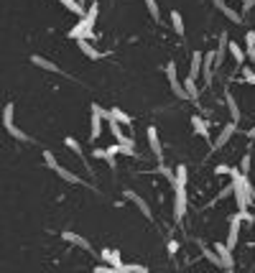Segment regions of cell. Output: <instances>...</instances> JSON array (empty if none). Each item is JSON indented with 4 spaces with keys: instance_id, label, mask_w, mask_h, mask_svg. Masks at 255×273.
<instances>
[{
    "instance_id": "obj_1",
    "label": "cell",
    "mask_w": 255,
    "mask_h": 273,
    "mask_svg": "<svg viewBox=\"0 0 255 273\" xmlns=\"http://www.w3.org/2000/svg\"><path fill=\"white\" fill-rule=\"evenodd\" d=\"M3 128L8 130V135H10L13 141H18V143H31V135L23 133V130L15 125V105H13V102H5V107H3Z\"/></svg>"
},
{
    "instance_id": "obj_2",
    "label": "cell",
    "mask_w": 255,
    "mask_h": 273,
    "mask_svg": "<svg viewBox=\"0 0 255 273\" xmlns=\"http://www.w3.org/2000/svg\"><path fill=\"white\" fill-rule=\"evenodd\" d=\"M235 135H238V123H232V120H225L217 125V135H215V141H209L212 151H222L227 148L232 141H235Z\"/></svg>"
},
{
    "instance_id": "obj_3",
    "label": "cell",
    "mask_w": 255,
    "mask_h": 273,
    "mask_svg": "<svg viewBox=\"0 0 255 273\" xmlns=\"http://www.w3.org/2000/svg\"><path fill=\"white\" fill-rule=\"evenodd\" d=\"M166 79H168V87H171V92L176 95V100H184V102H189V97H186V89H184V79L179 77L176 59H171V61L166 64Z\"/></svg>"
},
{
    "instance_id": "obj_4",
    "label": "cell",
    "mask_w": 255,
    "mask_h": 273,
    "mask_svg": "<svg viewBox=\"0 0 255 273\" xmlns=\"http://www.w3.org/2000/svg\"><path fill=\"white\" fill-rule=\"evenodd\" d=\"M145 138H148V151L153 153L156 164H166V151H163V141L158 135V128L156 125H148L145 128Z\"/></svg>"
},
{
    "instance_id": "obj_5",
    "label": "cell",
    "mask_w": 255,
    "mask_h": 273,
    "mask_svg": "<svg viewBox=\"0 0 255 273\" xmlns=\"http://www.w3.org/2000/svg\"><path fill=\"white\" fill-rule=\"evenodd\" d=\"M222 105L227 107V118H230L232 123H238V125H240V120H243V107H240V102H238L235 92H232L230 87H225V95H222Z\"/></svg>"
},
{
    "instance_id": "obj_6",
    "label": "cell",
    "mask_w": 255,
    "mask_h": 273,
    "mask_svg": "<svg viewBox=\"0 0 255 273\" xmlns=\"http://www.w3.org/2000/svg\"><path fill=\"white\" fill-rule=\"evenodd\" d=\"M171 192H174V220L184 222L186 210H189V192H186V187H174Z\"/></svg>"
},
{
    "instance_id": "obj_7",
    "label": "cell",
    "mask_w": 255,
    "mask_h": 273,
    "mask_svg": "<svg viewBox=\"0 0 255 273\" xmlns=\"http://www.w3.org/2000/svg\"><path fill=\"white\" fill-rule=\"evenodd\" d=\"M123 197H125V202H133V207H135L145 220H153V207L148 204V199H145L143 194H138V192H133V189H125Z\"/></svg>"
},
{
    "instance_id": "obj_8",
    "label": "cell",
    "mask_w": 255,
    "mask_h": 273,
    "mask_svg": "<svg viewBox=\"0 0 255 273\" xmlns=\"http://www.w3.org/2000/svg\"><path fill=\"white\" fill-rule=\"evenodd\" d=\"M77 46H79V51L84 56L92 59V61H100V59L108 56V54H105V49H97L95 46V38H77Z\"/></svg>"
},
{
    "instance_id": "obj_9",
    "label": "cell",
    "mask_w": 255,
    "mask_h": 273,
    "mask_svg": "<svg viewBox=\"0 0 255 273\" xmlns=\"http://www.w3.org/2000/svg\"><path fill=\"white\" fill-rule=\"evenodd\" d=\"M191 130H194L202 141H212V123L202 115V112L191 115Z\"/></svg>"
},
{
    "instance_id": "obj_10",
    "label": "cell",
    "mask_w": 255,
    "mask_h": 273,
    "mask_svg": "<svg viewBox=\"0 0 255 273\" xmlns=\"http://www.w3.org/2000/svg\"><path fill=\"white\" fill-rule=\"evenodd\" d=\"M227 56H230V61L235 64V66H243L248 59H245V46L240 41H235V38H230L227 41Z\"/></svg>"
},
{
    "instance_id": "obj_11",
    "label": "cell",
    "mask_w": 255,
    "mask_h": 273,
    "mask_svg": "<svg viewBox=\"0 0 255 273\" xmlns=\"http://www.w3.org/2000/svg\"><path fill=\"white\" fill-rule=\"evenodd\" d=\"M61 240H64V243H69L72 248L84 250V253H92V243H90L87 238H82V235L72 233V230H64V233H61Z\"/></svg>"
},
{
    "instance_id": "obj_12",
    "label": "cell",
    "mask_w": 255,
    "mask_h": 273,
    "mask_svg": "<svg viewBox=\"0 0 255 273\" xmlns=\"http://www.w3.org/2000/svg\"><path fill=\"white\" fill-rule=\"evenodd\" d=\"M31 64L38 66V69H44V72H51V74H64V69H61L56 61H51V59H46V56H41V54H33V56H31Z\"/></svg>"
},
{
    "instance_id": "obj_13",
    "label": "cell",
    "mask_w": 255,
    "mask_h": 273,
    "mask_svg": "<svg viewBox=\"0 0 255 273\" xmlns=\"http://www.w3.org/2000/svg\"><path fill=\"white\" fill-rule=\"evenodd\" d=\"M64 148H67L69 153H74L77 161H82L84 166H87V156H84V148H82V143L74 138V135H67V138H64ZM87 169H90V166H87Z\"/></svg>"
},
{
    "instance_id": "obj_14",
    "label": "cell",
    "mask_w": 255,
    "mask_h": 273,
    "mask_svg": "<svg viewBox=\"0 0 255 273\" xmlns=\"http://www.w3.org/2000/svg\"><path fill=\"white\" fill-rule=\"evenodd\" d=\"M100 258H102V263H108L113 268H120L123 266V256H120V250H115V248H102L100 250Z\"/></svg>"
},
{
    "instance_id": "obj_15",
    "label": "cell",
    "mask_w": 255,
    "mask_h": 273,
    "mask_svg": "<svg viewBox=\"0 0 255 273\" xmlns=\"http://www.w3.org/2000/svg\"><path fill=\"white\" fill-rule=\"evenodd\" d=\"M202 61H204V54L202 51H194L191 54V61H189V74L186 77H191V79H202Z\"/></svg>"
},
{
    "instance_id": "obj_16",
    "label": "cell",
    "mask_w": 255,
    "mask_h": 273,
    "mask_svg": "<svg viewBox=\"0 0 255 273\" xmlns=\"http://www.w3.org/2000/svg\"><path fill=\"white\" fill-rule=\"evenodd\" d=\"M171 20H168V23H171V28H174V33L179 36V38H184L186 36V26H184V15L179 13V10H171V15H168Z\"/></svg>"
},
{
    "instance_id": "obj_17",
    "label": "cell",
    "mask_w": 255,
    "mask_h": 273,
    "mask_svg": "<svg viewBox=\"0 0 255 273\" xmlns=\"http://www.w3.org/2000/svg\"><path fill=\"white\" fill-rule=\"evenodd\" d=\"M235 169H238V171H240L243 176H248V174H250V169H253V158H250V153H243V156L238 158Z\"/></svg>"
},
{
    "instance_id": "obj_18",
    "label": "cell",
    "mask_w": 255,
    "mask_h": 273,
    "mask_svg": "<svg viewBox=\"0 0 255 273\" xmlns=\"http://www.w3.org/2000/svg\"><path fill=\"white\" fill-rule=\"evenodd\" d=\"M145 3V10H148V15L153 18V23H161V8H158V3L156 0H143Z\"/></svg>"
},
{
    "instance_id": "obj_19",
    "label": "cell",
    "mask_w": 255,
    "mask_h": 273,
    "mask_svg": "<svg viewBox=\"0 0 255 273\" xmlns=\"http://www.w3.org/2000/svg\"><path fill=\"white\" fill-rule=\"evenodd\" d=\"M232 171H235V166H232V164H217L215 166V179H230Z\"/></svg>"
},
{
    "instance_id": "obj_20",
    "label": "cell",
    "mask_w": 255,
    "mask_h": 273,
    "mask_svg": "<svg viewBox=\"0 0 255 273\" xmlns=\"http://www.w3.org/2000/svg\"><path fill=\"white\" fill-rule=\"evenodd\" d=\"M120 273H151L145 266H140V263H123L120 268H118Z\"/></svg>"
},
{
    "instance_id": "obj_21",
    "label": "cell",
    "mask_w": 255,
    "mask_h": 273,
    "mask_svg": "<svg viewBox=\"0 0 255 273\" xmlns=\"http://www.w3.org/2000/svg\"><path fill=\"white\" fill-rule=\"evenodd\" d=\"M179 250H181V243H179L176 238H168V243H166V253L174 258V256H179Z\"/></svg>"
},
{
    "instance_id": "obj_22",
    "label": "cell",
    "mask_w": 255,
    "mask_h": 273,
    "mask_svg": "<svg viewBox=\"0 0 255 273\" xmlns=\"http://www.w3.org/2000/svg\"><path fill=\"white\" fill-rule=\"evenodd\" d=\"M92 273H120L118 268H113V266H108V263H102V266H95L92 268Z\"/></svg>"
},
{
    "instance_id": "obj_23",
    "label": "cell",
    "mask_w": 255,
    "mask_h": 273,
    "mask_svg": "<svg viewBox=\"0 0 255 273\" xmlns=\"http://www.w3.org/2000/svg\"><path fill=\"white\" fill-rule=\"evenodd\" d=\"M248 138H255V125H253V128L248 130Z\"/></svg>"
},
{
    "instance_id": "obj_24",
    "label": "cell",
    "mask_w": 255,
    "mask_h": 273,
    "mask_svg": "<svg viewBox=\"0 0 255 273\" xmlns=\"http://www.w3.org/2000/svg\"><path fill=\"white\" fill-rule=\"evenodd\" d=\"M253 250H255V243H253ZM253 271H255V256H253Z\"/></svg>"
},
{
    "instance_id": "obj_25",
    "label": "cell",
    "mask_w": 255,
    "mask_h": 273,
    "mask_svg": "<svg viewBox=\"0 0 255 273\" xmlns=\"http://www.w3.org/2000/svg\"><path fill=\"white\" fill-rule=\"evenodd\" d=\"M225 273H235V268H225Z\"/></svg>"
}]
</instances>
